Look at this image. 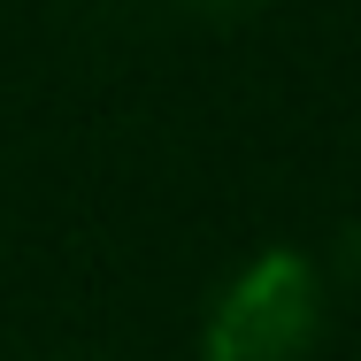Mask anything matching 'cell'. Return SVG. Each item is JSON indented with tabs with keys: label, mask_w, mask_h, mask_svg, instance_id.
<instances>
[{
	"label": "cell",
	"mask_w": 361,
	"mask_h": 361,
	"mask_svg": "<svg viewBox=\"0 0 361 361\" xmlns=\"http://www.w3.org/2000/svg\"><path fill=\"white\" fill-rule=\"evenodd\" d=\"M323 315V285L307 254H262L246 262L208 315V361H300Z\"/></svg>",
	"instance_id": "6da1fadb"
},
{
	"label": "cell",
	"mask_w": 361,
	"mask_h": 361,
	"mask_svg": "<svg viewBox=\"0 0 361 361\" xmlns=\"http://www.w3.org/2000/svg\"><path fill=\"white\" fill-rule=\"evenodd\" d=\"M192 8H216V16H231V8H254V0H192Z\"/></svg>",
	"instance_id": "7a4b0ae2"
}]
</instances>
